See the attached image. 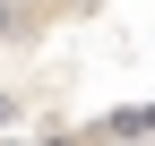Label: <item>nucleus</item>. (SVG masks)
I'll list each match as a JSON object with an SVG mask.
<instances>
[{
  "label": "nucleus",
  "instance_id": "2",
  "mask_svg": "<svg viewBox=\"0 0 155 146\" xmlns=\"http://www.w3.org/2000/svg\"><path fill=\"white\" fill-rule=\"evenodd\" d=\"M9 146H17V138H9Z\"/></svg>",
  "mask_w": 155,
  "mask_h": 146
},
{
  "label": "nucleus",
  "instance_id": "1",
  "mask_svg": "<svg viewBox=\"0 0 155 146\" xmlns=\"http://www.w3.org/2000/svg\"><path fill=\"white\" fill-rule=\"evenodd\" d=\"M43 146H86V138H69V129H61V138H43Z\"/></svg>",
  "mask_w": 155,
  "mask_h": 146
}]
</instances>
